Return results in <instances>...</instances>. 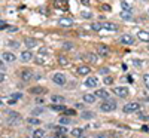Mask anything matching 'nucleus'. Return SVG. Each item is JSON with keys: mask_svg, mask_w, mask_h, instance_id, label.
Listing matches in <instances>:
<instances>
[{"mask_svg": "<svg viewBox=\"0 0 149 138\" xmlns=\"http://www.w3.org/2000/svg\"><path fill=\"white\" fill-rule=\"evenodd\" d=\"M54 6H55L57 9L67 10V9H69V2H67V0H54Z\"/></svg>", "mask_w": 149, "mask_h": 138, "instance_id": "nucleus-7", "label": "nucleus"}, {"mask_svg": "<svg viewBox=\"0 0 149 138\" xmlns=\"http://www.w3.org/2000/svg\"><path fill=\"white\" fill-rule=\"evenodd\" d=\"M82 18H91L93 17V14H91V12H82Z\"/></svg>", "mask_w": 149, "mask_h": 138, "instance_id": "nucleus-40", "label": "nucleus"}, {"mask_svg": "<svg viewBox=\"0 0 149 138\" xmlns=\"http://www.w3.org/2000/svg\"><path fill=\"white\" fill-rule=\"evenodd\" d=\"M143 82H145V86H146V89L149 91V74H145V76H143Z\"/></svg>", "mask_w": 149, "mask_h": 138, "instance_id": "nucleus-35", "label": "nucleus"}, {"mask_svg": "<svg viewBox=\"0 0 149 138\" xmlns=\"http://www.w3.org/2000/svg\"><path fill=\"white\" fill-rule=\"evenodd\" d=\"M95 95L94 94H85L84 95V103H86V104H93V103H95Z\"/></svg>", "mask_w": 149, "mask_h": 138, "instance_id": "nucleus-16", "label": "nucleus"}, {"mask_svg": "<svg viewBox=\"0 0 149 138\" xmlns=\"http://www.w3.org/2000/svg\"><path fill=\"white\" fill-rule=\"evenodd\" d=\"M55 138H66V134H63V132H57V134H55Z\"/></svg>", "mask_w": 149, "mask_h": 138, "instance_id": "nucleus-43", "label": "nucleus"}, {"mask_svg": "<svg viewBox=\"0 0 149 138\" xmlns=\"http://www.w3.org/2000/svg\"><path fill=\"white\" fill-rule=\"evenodd\" d=\"M140 119H143V120H149V116H140Z\"/></svg>", "mask_w": 149, "mask_h": 138, "instance_id": "nucleus-50", "label": "nucleus"}, {"mask_svg": "<svg viewBox=\"0 0 149 138\" xmlns=\"http://www.w3.org/2000/svg\"><path fill=\"white\" fill-rule=\"evenodd\" d=\"M29 92L30 94H45L46 89H45V88H42V86H34V88H30Z\"/></svg>", "mask_w": 149, "mask_h": 138, "instance_id": "nucleus-19", "label": "nucleus"}, {"mask_svg": "<svg viewBox=\"0 0 149 138\" xmlns=\"http://www.w3.org/2000/svg\"><path fill=\"white\" fill-rule=\"evenodd\" d=\"M24 43H26V46H27V48H36L39 42H37L36 39H31V37H27V39L24 40Z\"/></svg>", "mask_w": 149, "mask_h": 138, "instance_id": "nucleus-18", "label": "nucleus"}, {"mask_svg": "<svg viewBox=\"0 0 149 138\" xmlns=\"http://www.w3.org/2000/svg\"><path fill=\"white\" fill-rule=\"evenodd\" d=\"M9 46H15V48H18V42H9Z\"/></svg>", "mask_w": 149, "mask_h": 138, "instance_id": "nucleus-45", "label": "nucleus"}, {"mask_svg": "<svg viewBox=\"0 0 149 138\" xmlns=\"http://www.w3.org/2000/svg\"><path fill=\"white\" fill-rule=\"evenodd\" d=\"M74 113H76V111H74V108H66V110L63 111V115H66V116H73Z\"/></svg>", "mask_w": 149, "mask_h": 138, "instance_id": "nucleus-31", "label": "nucleus"}, {"mask_svg": "<svg viewBox=\"0 0 149 138\" xmlns=\"http://www.w3.org/2000/svg\"><path fill=\"white\" fill-rule=\"evenodd\" d=\"M102 9H103V10H110V6H109V5H103Z\"/></svg>", "mask_w": 149, "mask_h": 138, "instance_id": "nucleus-44", "label": "nucleus"}, {"mask_svg": "<svg viewBox=\"0 0 149 138\" xmlns=\"http://www.w3.org/2000/svg\"><path fill=\"white\" fill-rule=\"evenodd\" d=\"M52 82L58 86H63V85H66V76L63 73H55L52 76Z\"/></svg>", "mask_w": 149, "mask_h": 138, "instance_id": "nucleus-4", "label": "nucleus"}, {"mask_svg": "<svg viewBox=\"0 0 149 138\" xmlns=\"http://www.w3.org/2000/svg\"><path fill=\"white\" fill-rule=\"evenodd\" d=\"M112 83H113V79L109 77V76H106V77H104V85H112Z\"/></svg>", "mask_w": 149, "mask_h": 138, "instance_id": "nucleus-38", "label": "nucleus"}, {"mask_svg": "<svg viewBox=\"0 0 149 138\" xmlns=\"http://www.w3.org/2000/svg\"><path fill=\"white\" fill-rule=\"evenodd\" d=\"M90 71H91V68L88 66H81L76 70V73L79 74V76H86V74H90Z\"/></svg>", "mask_w": 149, "mask_h": 138, "instance_id": "nucleus-12", "label": "nucleus"}, {"mask_svg": "<svg viewBox=\"0 0 149 138\" xmlns=\"http://www.w3.org/2000/svg\"><path fill=\"white\" fill-rule=\"evenodd\" d=\"M148 12H149V9H148Z\"/></svg>", "mask_w": 149, "mask_h": 138, "instance_id": "nucleus-56", "label": "nucleus"}, {"mask_svg": "<svg viewBox=\"0 0 149 138\" xmlns=\"http://www.w3.org/2000/svg\"><path fill=\"white\" fill-rule=\"evenodd\" d=\"M84 85L86 88H97L98 86V79L94 77V76H90V77H86V80L84 82Z\"/></svg>", "mask_w": 149, "mask_h": 138, "instance_id": "nucleus-6", "label": "nucleus"}, {"mask_svg": "<svg viewBox=\"0 0 149 138\" xmlns=\"http://www.w3.org/2000/svg\"><path fill=\"white\" fill-rule=\"evenodd\" d=\"M139 110H140V104L136 103V101L127 103L125 106L122 107V111H124V113H134V111H139Z\"/></svg>", "mask_w": 149, "mask_h": 138, "instance_id": "nucleus-2", "label": "nucleus"}, {"mask_svg": "<svg viewBox=\"0 0 149 138\" xmlns=\"http://www.w3.org/2000/svg\"><path fill=\"white\" fill-rule=\"evenodd\" d=\"M51 110H54V111H64L66 107L63 104H52L51 106Z\"/></svg>", "mask_w": 149, "mask_h": 138, "instance_id": "nucleus-26", "label": "nucleus"}, {"mask_svg": "<svg viewBox=\"0 0 149 138\" xmlns=\"http://www.w3.org/2000/svg\"><path fill=\"white\" fill-rule=\"evenodd\" d=\"M40 52H42V54H48V49H45V48H42V49H40Z\"/></svg>", "mask_w": 149, "mask_h": 138, "instance_id": "nucleus-48", "label": "nucleus"}, {"mask_svg": "<svg viewBox=\"0 0 149 138\" xmlns=\"http://www.w3.org/2000/svg\"><path fill=\"white\" fill-rule=\"evenodd\" d=\"M58 64L63 66V67H66V66H69V59H67L66 57H58Z\"/></svg>", "mask_w": 149, "mask_h": 138, "instance_id": "nucleus-28", "label": "nucleus"}, {"mask_svg": "<svg viewBox=\"0 0 149 138\" xmlns=\"http://www.w3.org/2000/svg\"><path fill=\"white\" fill-rule=\"evenodd\" d=\"M137 37L142 40V42H146V43H149V33L148 31H145V30H140L139 33H137Z\"/></svg>", "mask_w": 149, "mask_h": 138, "instance_id": "nucleus-15", "label": "nucleus"}, {"mask_svg": "<svg viewBox=\"0 0 149 138\" xmlns=\"http://www.w3.org/2000/svg\"><path fill=\"white\" fill-rule=\"evenodd\" d=\"M21 97H22V95H21L19 92H17V94H12V95H10V99H15V101H17V99H19Z\"/></svg>", "mask_w": 149, "mask_h": 138, "instance_id": "nucleus-37", "label": "nucleus"}, {"mask_svg": "<svg viewBox=\"0 0 149 138\" xmlns=\"http://www.w3.org/2000/svg\"><path fill=\"white\" fill-rule=\"evenodd\" d=\"M121 42H122L124 45H131V43L134 42V37H133L131 34H122V36H121Z\"/></svg>", "mask_w": 149, "mask_h": 138, "instance_id": "nucleus-11", "label": "nucleus"}, {"mask_svg": "<svg viewBox=\"0 0 149 138\" xmlns=\"http://www.w3.org/2000/svg\"><path fill=\"white\" fill-rule=\"evenodd\" d=\"M72 48H74L73 43H70V42H64V43H63V49H66V51H70Z\"/></svg>", "mask_w": 149, "mask_h": 138, "instance_id": "nucleus-32", "label": "nucleus"}, {"mask_svg": "<svg viewBox=\"0 0 149 138\" xmlns=\"http://www.w3.org/2000/svg\"><path fill=\"white\" fill-rule=\"evenodd\" d=\"M43 137H45V131L40 128H37L31 132V138H43Z\"/></svg>", "mask_w": 149, "mask_h": 138, "instance_id": "nucleus-17", "label": "nucleus"}, {"mask_svg": "<svg viewBox=\"0 0 149 138\" xmlns=\"http://www.w3.org/2000/svg\"><path fill=\"white\" fill-rule=\"evenodd\" d=\"M34 62H36V64H45V59H43L42 57L37 55V57H36V59H34Z\"/></svg>", "mask_w": 149, "mask_h": 138, "instance_id": "nucleus-36", "label": "nucleus"}, {"mask_svg": "<svg viewBox=\"0 0 149 138\" xmlns=\"http://www.w3.org/2000/svg\"><path fill=\"white\" fill-rule=\"evenodd\" d=\"M102 27L104 30H109V31H116L118 30V26H116V24H113V22H103Z\"/></svg>", "mask_w": 149, "mask_h": 138, "instance_id": "nucleus-14", "label": "nucleus"}, {"mask_svg": "<svg viewBox=\"0 0 149 138\" xmlns=\"http://www.w3.org/2000/svg\"><path fill=\"white\" fill-rule=\"evenodd\" d=\"M3 59L8 61V62H14L17 58H15V55L12 54V52H3Z\"/></svg>", "mask_w": 149, "mask_h": 138, "instance_id": "nucleus-21", "label": "nucleus"}, {"mask_svg": "<svg viewBox=\"0 0 149 138\" xmlns=\"http://www.w3.org/2000/svg\"><path fill=\"white\" fill-rule=\"evenodd\" d=\"M84 58L88 61V62H91V64H95V62L98 61V57H97L95 54H91V52H86V54L84 55Z\"/></svg>", "mask_w": 149, "mask_h": 138, "instance_id": "nucleus-9", "label": "nucleus"}, {"mask_svg": "<svg viewBox=\"0 0 149 138\" xmlns=\"http://www.w3.org/2000/svg\"><path fill=\"white\" fill-rule=\"evenodd\" d=\"M113 94L121 98H127L130 95V89L127 86H116V88H113Z\"/></svg>", "mask_w": 149, "mask_h": 138, "instance_id": "nucleus-3", "label": "nucleus"}, {"mask_svg": "<svg viewBox=\"0 0 149 138\" xmlns=\"http://www.w3.org/2000/svg\"><path fill=\"white\" fill-rule=\"evenodd\" d=\"M3 138H8V137H3Z\"/></svg>", "mask_w": 149, "mask_h": 138, "instance_id": "nucleus-55", "label": "nucleus"}, {"mask_svg": "<svg viewBox=\"0 0 149 138\" xmlns=\"http://www.w3.org/2000/svg\"><path fill=\"white\" fill-rule=\"evenodd\" d=\"M81 117H82V119H85V120H88V119H94V117H95V115H94L93 111H82Z\"/></svg>", "mask_w": 149, "mask_h": 138, "instance_id": "nucleus-24", "label": "nucleus"}, {"mask_svg": "<svg viewBox=\"0 0 149 138\" xmlns=\"http://www.w3.org/2000/svg\"><path fill=\"white\" fill-rule=\"evenodd\" d=\"M72 24H73V21L70 18H61L60 19V26L61 27H72Z\"/></svg>", "mask_w": 149, "mask_h": 138, "instance_id": "nucleus-22", "label": "nucleus"}, {"mask_svg": "<svg viewBox=\"0 0 149 138\" xmlns=\"http://www.w3.org/2000/svg\"><path fill=\"white\" fill-rule=\"evenodd\" d=\"M3 80H5V74L0 73V82H3Z\"/></svg>", "mask_w": 149, "mask_h": 138, "instance_id": "nucleus-47", "label": "nucleus"}, {"mask_svg": "<svg viewBox=\"0 0 149 138\" xmlns=\"http://www.w3.org/2000/svg\"><path fill=\"white\" fill-rule=\"evenodd\" d=\"M81 3H82V5H88L90 0H81Z\"/></svg>", "mask_w": 149, "mask_h": 138, "instance_id": "nucleus-46", "label": "nucleus"}, {"mask_svg": "<svg viewBox=\"0 0 149 138\" xmlns=\"http://www.w3.org/2000/svg\"><path fill=\"white\" fill-rule=\"evenodd\" d=\"M72 120H70V117H67V116H61L60 119H58V123L60 125H69Z\"/></svg>", "mask_w": 149, "mask_h": 138, "instance_id": "nucleus-27", "label": "nucleus"}, {"mask_svg": "<svg viewBox=\"0 0 149 138\" xmlns=\"http://www.w3.org/2000/svg\"><path fill=\"white\" fill-rule=\"evenodd\" d=\"M119 17L122 19H131L133 18V14H131V12H128V10H122L121 14H119Z\"/></svg>", "mask_w": 149, "mask_h": 138, "instance_id": "nucleus-25", "label": "nucleus"}, {"mask_svg": "<svg viewBox=\"0 0 149 138\" xmlns=\"http://www.w3.org/2000/svg\"><path fill=\"white\" fill-rule=\"evenodd\" d=\"M51 101L54 104H63L64 103V97H61V95H51Z\"/></svg>", "mask_w": 149, "mask_h": 138, "instance_id": "nucleus-20", "label": "nucleus"}, {"mask_svg": "<svg viewBox=\"0 0 149 138\" xmlns=\"http://www.w3.org/2000/svg\"><path fill=\"white\" fill-rule=\"evenodd\" d=\"M55 132H63V134H66L67 132V129L64 128V125H60V126H51Z\"/></svg>", "mask_w": 149, "mask_h": 138, "instance_id": "nucleus-29", "label": "nucleus"}, {"mask_svg": "<svg viewBox=\"0 0 149 138\" xmlns=\"http://www.w3.org/2000/svg\"><path fill=\"white\" fill-rule=\"evenodd\" d=\"M121 6H122V10H128V12H131V5L130 3H127V2H121Z\"/></svg>", "mask_w": 149, "mask_h": 138, "instance_id": "nucleus-30", "label": "nucleus"}, {"mask_svg": "<svg viewBox=\"0 0 149 138\" xmlns=\"http://www.w3.org/2000/svg\"><path fill=\"white\" fill-rule=\"evenodd\" d=\"M74 108H78V110H84L85 107H84V104H82V103H76V104H74Z\"/></svg>", "mask_w": 149, "mask_h": 138, "instance_id": "nucleus-42", "label": "nucleus"}, {"mask_svg": "<svg viewBox=\"0 0 149 138\" xmlns=\"http://www.w3.org/2000/svg\"><path fill=\"white\" fill-rule=\"evenodd\" d=\"M33 77H34L33 70H30V68H24V70H21V79H22L24 82H30Z\"/></svg>", "mask_w": 149, "mask_h": 138, "instance_id": "nucleus-5", "label": "nucleus"}, {"mask_svg": "<svg viewBox=\"0 0 149 138\" xmlns=\"http://www.w3.org/2000/svg\"><path fill=\"white\" fill-rule=\"evenodd\" d=\"M79 138H86V137H84V135H81V137H79Z\"/></svg>", "mask_w": 149, "mask_h": 138, "instance_id": "nucleus-53", "label": "nucleus"}, {"mask_svg": "<svg viewBox=\"0 0 149 138\" xmlns=\"http://www.w3.org/2000/svg\"><path fill=\"white\" fill-rule=\"evenodd\" d=\"M33 59V54L30 52V51H22L21 52V61L22 62H29V61H31Z\"/></svg>", "mask_w": 149, "mask_h": 138, "instance_id": "nucleus-10", "label": "nucleus"}, {"mask_svg": "<svg viewBox=\"0 0 149 138\" xmlns=\"http://www.w3.org/2000/svg\"><path fill=\"white\" fill-rule=\"evenodd\" d=\"M30 125H40V119H36V117H31V119H29L27 120Z\"/></svg>", "mask_w": 149, "mask_h": 138, "instance_id": "nucleus-33", "label": "nucleus"}, {"mask_svg": "<svg viewBox=\"0 0 149 138\" xmlns=\"http://www.w3.org/2000/svg\"><path fill=\"white\" fill-rule=\"evenodd\" d=\"M3 67H5V66H3V61L0 59V68H3Z\"/></svg>", "mask_w": 149, "mask_h": 138, "instance_id": "nucleus-51", "label": "nucleus"}, {"mask_svg": "<svg viewBox=\"0 0 149 138\" xmlns=\"http://www.w3.org/2000/svg\"><path fill=\"white\" fill-rule=\"evenodd\" d=\"M0 106H2V99H0Z\"/></svg>", "mask_w": 149, "mask_h": 138, "instance_id": "nucleus-54", "label": "nucleus"}, {"mask_svg": "<svg viewBox=\"0 0 149 138\" xmlns=\"http://www.w3.org/2000/svg\"><path fill=\"white\" fill-rule=\"evenodd\" d=\"M97 52L98 55H102V57H109L110 55V49L104 45H100V46H97Z\"/></svg>", "mask_w": 149, "mask_h": 138, "instance_id": "nucleus-8", "label": "nucleus"}, {"mask_svg": "<svg viewBox=\"0 0 149 138\" xmlns=\"http://www.w3.org/2000/svg\"><path fill=\"white\" fill-rule=\"evenodd\" d=\"M116 108V103L113 101V99H104V101L100 104V110L103 113H110V111H113Z\"/></svg>", "mask_w": 149, "mask_h": 138, "instance_id": "nucleus-1", "label": "nucleus"}, {"mask_svg": "<svg viewBox=\"0 0 149 138\" xmlns=\"http://www.w3.org/2000/svg\"><path fill=\"white\" fill-rule=\"evenodd\" d=\"M142 131H143V132H148L149 129H148V126H142Z\"/></svg>", "mask_w": 149, "mask_h": 138, "instance_id": "nucleus-49", "label": "nucleus"}, {"mask_svg": "<svg viewBox=\"0 0 149 138\" xmlns=\"http://www.w3.org/2000/svg\"><path fill=\"white\" fill-rule=\"evenodd\" d=\"M94 95L97 98H100V99H109V92L106 89H97V92Z\"/></svg>", "mask_w": 149, "mask_h": 138, "instance_id": "nucleus-13", "label": "nucleus"}, {"mask_svg": "<svg viewBox=\"0 0 149 138\" xmlns=\"http://www.w3.org/2000/svg\"><path fill=\"white\" fill-rule=\"evenodd\" d=\"M91 28L93 30H95V31H100V30H103V27H102V24H93V26H91Z\"/></svg>", "mask_w": 149, "mask_h": 138, "instance_id": "nucleus-34", "label": "nucleus"}, {"mask_svg": "<svg viewBox=\"0 0 149 138\" xmlns=\"http://www.w3.org/2000/svg\"><path fill=\"white\" fill-rule=\"evenodd\" d=\"M98 73H100V74H104V76H106V74L109 73V68H106V67H102L100 70H98Z\"/></svg>", "mask_w": 149, "mask_h": 138, "instance_id": "nucleus-39", "label": "nucleus"}, {"mask_svg": "<svg viewBox=\"0 0 149 138\" xmlns=\"http://www.w3.org/2000/svg\"><path fill=\"white\" fill-rule=\"evenodd\" d=\"M98 138H107V135H104V134L103 135H98Z\"/></svg>", "mask_w": 149, "mask_h": 138, "instance_id": "nucleus-52", "label": "nucleus"}, {"mask_svg": "<svg viewBox=\"0 0 149 138\" xmlns=\"http://www.w3.org/2000/svg\"><path fill=\"white\" fill-rule=\"evenodd\" d=\"M70 132H72V135H73L74 138H79L81 135H84V129H82V128H73Z\"/></svg>", "mask_w": 149, "mask_h": 138, "instance_id": "nucleus-23", "label": "nucleus"}, {"mask_svg": "<svg viewBox=\"0 0 149 138\" xmlns=\"http://www.w3.org/2000/svg\"><path fill=\"white\" fill-rule=\"evenodd\" d=\"M31 113H33V115H40V113H43V108H42V107H40V108H34Z\"/></svg>", "mask_w": 149, "mask_h": 138, "instance_id": "nucleus-41", "label": "nucleus"}]
</instances>
